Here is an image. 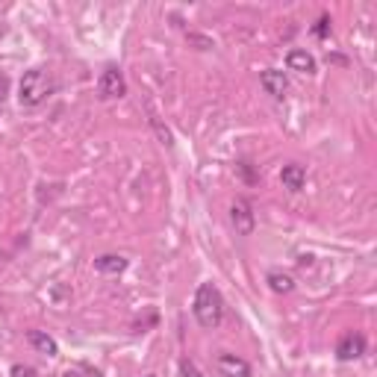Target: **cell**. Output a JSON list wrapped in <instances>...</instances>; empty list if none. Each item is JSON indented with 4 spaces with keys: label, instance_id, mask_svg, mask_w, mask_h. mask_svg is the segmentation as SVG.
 Segmentation results:
<instances>
[{
    "label": "cell",
    "instance_id": "1",
    "mask_svg": "<svg viewBox=\"0 0 377 377\" xmlns=\"http://www.w3.org/2000/svg\"><path fill=\"white\" fill-rule=\"evenodd\" d=\"M194 319H198L201 327H206V330H216V327L224 321V298L218 286L212 283H201L198 292H194Z\"/></svg>",
    "mask_w": 377,
    "mask_h": 377
},
{
    "label": "cell",
    "instance_id": "2",
    "mask_svg": "<svg viewBox=\"0 0 377 377\" xmlns=\"http://www.w3.org/2000/svg\"><path fill=\"white\" fill-rule=\"evenodd\" d=\"M54 89H56V83H54L51 74L42 71V68H30L21 77L18 101H21V106H39V104H44L47 97L54 94Z\"/></svg>",
    "mask_w": 377,
    "mask_h": 377
},
{
    "label": "cell",
    "instance_id": "3",
    "mask_svg": "<svg viewBox=\"0 0 377 377\" xmlns=\"http://www.w3.org/2000/svg\"><path fill=\"white\" fill-rule=\"evenodd\" d=\"M97 94H101L104 101H116V97L127 94V83H124L121 68H116V65H106L101 80H97Z\"/></svg>",
    "mask_w": 377,
    "mask_h": 377
},
{
    "label": "cell",
    "instance_id": "4",
    "mask_svg": "<svg viewBox=\"0 0 377 377\" xmlns=\"http://www.w3.org/2000/svg\"><path fill=\"white\" fill-rule=\"evenodd\" d=\"M366 354V336L363 333H354L348 330L345 336H342L336 342V357L342 359V363H351V359H359Z\"/></svg>",
    "mask_w": 377,
    "mask_h": 377
},
{
    "label": "cell",
    "instance_id": "5",
    "mask_svg": "<svg viewBox=\"0 0 377 377\" xmlns=\"http://www.w3.org/2000/svg\"><path fill=\"white\" fill-rule=\"evenodd\" d=\"M230 221H233V227H236L239 236H251L254 227H257V218H254L251 204L242 201V198H236L233 206H230Z\"/></svg>",
    "mask_w": 377,
    "mask_h": 377
},
{
    "label": "cell",
    "instance_id": "6",
    "mask_svg": "<svg viewBox=\"0 0 377 377\" xmlns=\"http://www.w3.org/2000/svg\"><path fill=\"white\" fill-rule=\"evenodd\" d=\"M216 366L224 377H251V366L248 359H242L236 354H218L216 357Z\"/></svg>",
    "mask_w": 377,
    "mask_h": 377
},
{
    "label": "cell",
    "instance_id": "7",
    "mask_svg": "<svg viewBox=\"0 0 377 377\" xmlns=\"http://www.w3.org/2000/svg\"><path fill=\"white\" fill-rule=\"evenodd\" d=\"M259 83H262V89H266L271 97H283L286 89H289V77H286V71L268 68V71L259 74Z\"/></svg>",
    "mask_w": 377,
    "mask_h": 377
},
{
    "label": "cell",
    "instance_id": "8",
    "mask_svg": "<svg viewBox=\"0 0 377 377\" xmlns=\"http://www.w3.org/2000/svg\"><path fill=\"white\" fill-rule=\"evenodd\" d=\"M286 65H289V71H298V74H316V59H313V54L301 51V47L289 51Z\"/></svg>",
    "mask_w": 377,
    "mask_h": 377
},
{
    "label": "cell",
    "instance_id": "9",
    "mask_svg": "<svg viewBox=\"0 0 377 377\" xmlns=\"http://www.w3.org/2000/svg\"><path fill=\"white\" fill-rule=\"evenodd\" d=\"M27 342H30V345L36 348L39 354H44V357H56V354H59L56 339H54V336H47L44 330H30V333H27Z\"/></svg>",
    "mask_w": 377,
    "mask_h": 377
},
{
    "label": "cell",
    "instance_id": "10",
    "mask_svg": "<svg viewBox=\"0 0 377 377\" xmlns=\"http://www.w3.org/2000/svg\"><path fill=\"white\" fill-rule=\"evenodd\" d=\"M280 180H283V186L289 192H301L304 183H307V171H304V166H295V162H289V166H283V171H280Z\"/></svg>",
    "mask_w": 377,
    "mask_h": 377
},
{
    "label": "cell",
    "instance_id": "11",
    "mask_svg": "<svg viewBox=\"0 0 377 377\" xmlns=\"http://www.w3.org/2000/svg\"><path fill=\"white\" fill-rule=\"evenodd\" d=\"M94 271H101V274H121V271H127V259L121 254H104V257L94 259Z\"/></svg>",
    "mask_w": 377,
    "mask_h": 377
},
{
    "label": "cell",
    "instance_id": "12",
    "mask_svg": "<svg viewBox=\"0 0 377 377\" xmlns=\"http://www.w3.org/2000/svg\"><path fill=\"white\" fill-rule=\"evenodd\" d=\"M266 280H268V286H271L277 295H289V292L295 289V280H292L289 274H283V271H268Z\"/></svg>",
    "mask_w": 377,
    "mask_h": 377
},
{
    "label": "cell",
    "instance_id": "13",
    "mask_svg": "<svg viewBox=\"0 0 377 377\" xmlns=\"http://www.w3.org/2000/svg\"><path fill=\"white\" fill-rule=\"evenodd\" d=\"M180 374H183V377H204L192 359H180Z\"/></svg>",
    "mask_w": 377,
    "mask_h": 377
},
{
    "label": "cell",
    "instance_id": "14",
    "mask_svg": "<svg viewBox=\"0 0 377 377\" xmlns=\"http://www.w3.org/2000/svg\"><path fill=\"white\" fill-rule=\"evenodd\" d=\"M313 32H316L319 39H327V32H330V18H327V15H321V18H319V24L313 27Z\"/></svg>",
    "mask_w": 377,
    "mask_h": 377
},
{
    "label": "cell",
    "instance_id": "15",
    "mask_svg": "<svg viewBox=\"0 0 377 377\" xmlns=\"http://www.w3.org/2000/svg\"><path fill=\"white\" fill-rule=\"evenodd\" d=\"M12 377H36V369H32V366H12V371H9Z\"/></svg>",
    "mask_w": 377,
    "mask_h": 377
},
{
    "label": "cell",
    "instance_id": "16",
    "mask_svg": "<svg viewBox=\"0 0 377 377\" xmlns=\"http://www.w3.org/2000/svg\"><path fill=\"white\" fill-rule=\"evenodd\" d=\"M6 92H9V77H6V74H0V104L6 101Z\"/></svg>",
    "mask_w": 377,
    "mask_h": 377
},
{
    "label": "cell",
    "instance_id": "17",
    "mask_svg": "<svg viewBox=\"0 0 377 377\" xmlns=\"http://www.w3.org/2000/svg\"><path fill=\"white\" fill-rule=\"evenodd\" d=\"M239 171H242V177L248 180V183H254V180H257V177H254V171H251L248 166H245V162H242V166H239Z\"/></svg>",
    "mask_w": 377,
    "mask_h": 377
},
{
    "label": "cell",
    "instance_id": "18",
    "mask_svg": "<svg viewBox=\"0 0 377 377\" xmlns=\"http://www.w3.org/2000/svg\"><path fill=\"white\" fill-rule=\"evenodd\" d=\"M89 377H101V374H97V371H92V374H89Z\"/></svg>",
    "mask_w": 377,
    "mask_h": 377
},
{
    "label": "cell",
    "instance_id": "19",
    "mask_svg": "<svg viewBox=\"0 0 377 377\" xmlns=\"http://www.w3.org/2000/svg\"><path fill=\"white\" fill-rule=\"evenodd\" d=\"M144 377H156V374H144Z\"/></svg>",
    "mask_w": 377,
    "mask_h": 377
}]
</instances>
